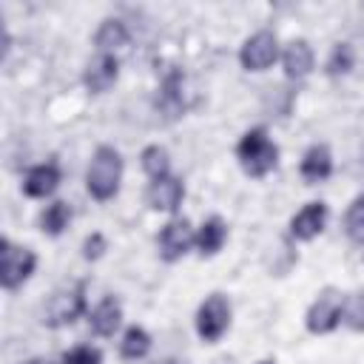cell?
Listing matches in <instances>:
<instances>
[{"instance_id":"cell-1","label":"cell","mask_w":364,"mask_h":364,"mask_svg":"<svg viewBox=\"0 0 364 364\" xmlns=\"http://www.w3.org/2000/svg\"><path fill=\"white\" fill-rule=\"evenodd\" d=\"M119 179H122V156L117 148L111 145H100L94 151V159L88 165V173H85V185H88V193L100 202L117 196L119 191Z\"/></svg>"},{"instance_id":"cell-2","label":"cell","mask_w":364,"mask_h":364,"mask_svg":"<svg viewBox=\"0 0 364 364\" xmlns=\"http://www.w3.org/2000/svg\"><path fill=\"white\" fill-rule=\"evenodd\" d=\"M236 156H239L245 173H250V176H264L267 171L276 168V162H279V148H276V142H270V136H267L264 128H250V131L239 139Z\"/></svg>"},{"instance_id":"cell-3","label":"cell","mask_w":364,"mask_h":364,"mask_svg":"<svg viewBox=\"0 0 364 364\" xmlns=\"http://www.w3.org/2000/svg\"><path fill=\"white\" fill-rule=\"evenodd\" d=\"M82 310H85V284L80 282L74 287H60L43 310V324H48V327L71 324L80 318Z\"/></svg>"},{"instance_id":"cell-4","label":"cell","mask_w":364,"mask_h":364,"mask_svg":"<svg viewBox=\"0 0 364 364\" xmlns=\"http://www.w3.org/2000/svg\"><path fill=\"white\" fill-rule=\"evenodd\" d=\"M0 259H3L0 262V282L6 290H14L17 284H23L34 273V264H37V256L28 247H17L9 239L0 242Z\"/></svg>"},{"instance_id":"cell-5","label":"cell","mask_w":364,"mask_h":364,"mask_svg":"<svg viewBox=\"0 0 364 364\" xmlns=\"http://www.w3.org/2000/svg\"><path fill=\"white\" fill-rule=\"evenodd\" d=\"M230 327V301L222 293H210L196 310V333L205 341H219Z\"/></svg>"},{"instance_id":"cell-6","label":"cell","mask_w":364,"mask_h":364,"mask_svg":"<svg viewBox=\"0 0 364 364\" xmlns=\"http://www.w3.org/2000/svg\"><path fill=\"white\" fill-rule=\"evenodd\" d=\"M341 304H344L341 293L333 290V287H327L310 304V310H307V318H304L307 330L310 333H330V330H336V324L341 321Z\"/></svg>"},{"instance_id":"cell-7","label":"cell","mask_w":364,"mask_h":364,"mask_svg":"<svg viewBox=\"0 0 364 364\" xmlns=\"http://www.w3.org/2000/svg\"><path fill=\"white\" fill-rule=\"evenodd\" d=\"M276 57H279V43L273 31H256L253 37L245 40L239 51V60L247 71H264L267 65L276 63Z\"/></svg>"},{"instance_id":"cell-8","label":"cell","mask_w":364,"mask_h":364,"mask_svg":"<svg viewBox=\"0 0 364 364\" xmlns=\"http://www.w3.org/2000/svg\"><path fill=\"white\" fill-rule=\"evenodd\" d=\"M159 256L165 262H176L188 253V247L196 242L193 230H191V222L188 219H171L162 230H159Z\"/></svg>"},{"instance_id":"cell-9","label":"cell","mask_w":364,"mask_h":364,"mask_svg":"<svg viewBox=\"0 0 364 364\" xmlns=\"http://www.w3.org/2000/svg\"><path fill=\"white\" fill-rule=\"evenodd\" d=\"M117 74H119V63H117V57H114V54H97V57L88 63L82 80H85V88H88V91L102 94V91H108V88L114 85Z\"/></svg>"},{"instance_id":"cell-10","label":"cell","mask_w":364,"mask_h":364,"mask_svg":"<svg viewBox=\"0 0 364 364\" xmlns=\"http://www.w3.org/2000/svg\"><path fill=\"white\" fill-rule=\"evenodd\" d=\"M324 222H327V205L324 202H310L290 219V233L296 239H313V236L321 233Z\"/></svg>"},{"instance_id":"cell-11","label":"cell","mask_w":364,"mask_h":364,"mask_svg":"<svg viewBox=\"0 0 364 364\" xmlns=\"http://www.w3.org/2000/svg\"><path fill=\"white\" fill-rule=\"evenodd\" d=\"M57 185H60V168H57V162H43V165H37V168H31L26 173L23 191H26V196L43 199V196L54 193Z\"/></svg>"},{"instance_id":"cell-12","label":"cell","mask_w":364,"mask_h":364,"mask_svg":"<svg viewBox=\"0 0 364 364\" xmlns=\"http://www.w3.org/2000/svg\"><path fill=\"white\" fill-rule=\"evenodd\" d=\"M182 193H185L182 182L176 176H165V179L151 182V188H148V205L154 210H176L179 202H182Z\"/></svg>"},{"instance_id":"cell-13","label":"cell","mask_w":364,"mask_h":364,"mask_svg":"<svg viewBox=\"0 0 364 364\" xmlns=\"http://www.w3.org/2000/svg\"><path fill=\"white\" fill-rule=\"evenodd\" d=\"M282 63H284V74L290 80H304L313 71V48L307 46V40H293L284 48Z\"/></svg>"},{"instance_id":"cell-14","label":"cell","mask_w":364,"mask_h":364,"mask_svg":"<svg viewBox=\"0 0 364 364\" xmlns=\"http://www.w3.org/2000/svg\"><path fill=\"white\" fill-rule=\"evenodd\" d=\"M119 318H122V307L114 296H105L94 310H91V330L97 336H114V330L119 327Z\"/></svg>"},{"instance_id":"cell-15","label":"cell","mask_w":364,"mask_h":364,"mask_svg":"<svg viewBox=\"0 0 364 364\" xmlns=\"http://www.w3.org/2000/svg\"><path fill=\"white\" fill-rule=\"evenodd\" d=\"M333 171V156H330V148L327 145H313L307 148V154L301 156V176L307 182H321L327 179Z\"/></svg>"},{"instance_id":"cell-16","label":"cell","mask_w":364,"mask_h":364,"mask_svg":"<svg viewBox=\"0 0 364 364\" xmlns=\"http://www.w3.org/2000/svg\"><path fill=\"white\" fill-rule=\"evenodd\" d=\"M156 108L168 119H176L185 111V102H182V77L179 74H168L165 77V82L159 88V97H156Z\"/></svg>"},{"instance_id":"cell-17","label":"cell","mask_w":364,"mask_h":364,"mask_svg":"<svg viewBox=\"0 0 364 364\" xmlns=\"http://www.w3.org/2000/svg\"><path fill=\"white\" fill-rule=\"evenodd\" d=\"M225 239H228V228H225V222H222L219 216H210V219L199 228V233H196V247H199L202 256H213V253L222 250Z\"/></svg>"},{"instance_id":"cell-18","label":"cell","mask_w":364,"mask_h":364,"mask_svg":"<svg viewBox=\"0 0 364 364\" xmlns=\"http://www.w3.org/2000/svg\"><path fill=\"white\" fill-rule=\"evenodd\" d=\"M100 54H111L114 48H122L128 43V31L119 20H105L100 28H97V37H94Z\"/></svg>"},{"instance_id":"cell-19","label":"cell","mask_w":364,"mask_h":364,"mask_svg":"<svg viewBox=\"0 0 364 364\" xmlns=\"http://www.w3.org/2000/svg\"><path fill=\"white\" fill-rule=\"evenodd\" d=\"M68 222H71V208H68V202H54V205H48V208L43 210V216H40V228H43L48 236H60V233L68 228Z\"/></svg>"},{"instance_id":"cell-20","label":"cell","mask_w":364,"mask_h":364,"mask_svg":"<svg viewBox=\"0 0 364 364\" xmlns=\"http://www.w3.org/2000/svg\"><path fill=\"white\" fill-rule=\"evenodd\" d=\"M142 171L151 176V182L156 179H165L168 171H171V162H168V151L162 145H148L142 151Z\"/></svg>"},{"instance_id":"cell-21","label":"cell","mask_w":364,"mask_h":364,"mask_svg":"<svg viewBox=\"0 0 364 364\" xmlns=\"http://www.w3.org/2000/svg\"><path fill=\"white\" fill-rule=\"evenodd\" d=\"M148 350H151V336H148L142 327H128L125 336H122V344H119L122 358L136 361V358H142Z\"/></svg>"},{"instance_id":"cell-22","label":"cell","mask_w":364,"mask_h":364,"mask_svg":"<svg viewBox=\"0 0 364 364\" xmlns=\"http://www.w3.org/2000/svg\"><path fill=\"white\" fill-rule=\"evenodd\" d=\"M344 230L353 242L364 245V193L353 199V205L347 208V216H344Z\"/></svg>"},{"instance_id":"cell-23","label":"cell","mask_w":364,"mask_h":364,"mask_svg":"<svg viewBox=\"0 0 364 364\" xmlns=\"http://www.w3.org/2000/svg\"><path fill=\"white\" fill-rule=\"evenodd\" d=\"M341 321L350 330L364 333V293H353V296L344 299V304H341Z\"/></svg>"},{"instance_id":"cell-24","label":"cell","mask_w":364,"mask_h":364,"mask_svg":"<svg viewBox=\"0 0 364 364\" xmlns=\"http://www.w3.org/2000/svg\"><path fill=\"white\" fill-rule=\"evenodd\" d=\"M353 60H355V54H353V46H347V43H338V46L333 48L330 60H327V74H330V77H341V74H347V71L353 68Z\"/></svg>"},{"instance_id":"cell-25","label":"cell","mask_w":364,"mask_h":364,"mask_svg":"<svg viewBox=\"0 0 364 364\" xmlns=\"http://www.w3.org/2000/svg\"><path fill=\"white\" fill-rule=\"evenodd\" d=\"M63 364H102V355L97 347H74L63 355Z\"/></svg>"},{"instance_id":"cell-26","label":"cell","mask_w":364,"mask_h":364,"mask_svg":"<svg viewBox=\"0 0 364 364\" xmlns=\"http://www.w3.org/2000/svg\"><path fill=\"white\" fill-rule=\"evenodd\" d=\"M102 250H105V239H102V233H91V236L82 242V256H85V259H100Z\"/></svg>"},{"instance_id":"cell-27","label":"cell","mask_w":364,"mask_h":364,"mask_svg":"<svg viewBox=\"0 0 364 364\" xmlns=\"http://www.w3.org/2000/svg\"><path fill=\"white\" fill-rule=\"evenodd\" d=\"M28 364H48V361H43V358H31Z\"/></svg>"},{"instance_id":"cell-28","label":"cell","mask_w":364,"mask_h":364,"mask_svg":"<svg viewBox=\"0 0 364 364\" xmlns=\"http://www.w3.org/2000/svg\"><path fill=\"white\" fill-rule=\"evenodd\" d=\"M259 364H276V361H270V358H264V361H259Z\"/></svg>"}]
</instances>
